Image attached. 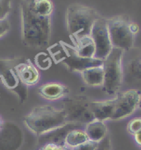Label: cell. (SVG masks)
Instances as JSON below:
<instances>
[{"instance_id": "9", "label": "cell", "mask_w": 141, "mask_h": 150, "mask_svg": "<svg viewBox=\"0 0 141 150\" xmlns=\"http://www.w3.org/2000/svg\"><path fill=\"white\" fill-rule=\"evenodd\" d=\"M90 35L96 46L95 58L104 60L113 49L106 18L100 17L95 21Z\"/></svg>"}, {"instance_id": "22", "label": "cell", "mask_w": 141, "mask_h": 150, "mask_svg": "<svg viewBox=\"0 0 141 150\" xmlns=\"http://www.w3.org/2000/svg\"><path fill=\"white\" fill-rule=\"evenodd\" d=\"M13 8V0H0V19L9 18Z\"/></svg>"}, {"instance_id": "25", "label": "cell", "mask_w": 141, "mask_h": 150, "mask_svg": "<svg viewBox=\"0 0 141 150\" xmlns=\"http://www.w3.org/2000/svg\"><path fill=\"white\" fill-rule=\"evenodd\" d=\"M96 150H113L111 140V136L109 134L106 135L104 139H102L101 142L98 143Z\"/></svg>"}, {"instance_id": "26", "label": "cell", "mask_w": 141, "mask_h": 150, "mask_svg": "<svg viewBox=\"0 0 141 150\" xmlns=\"http://www.w3.org/2000/svg\"><path fill=\"white\" fill-rule=\"evenodd\" d=\"M40 150H72L65 145L58 144L55 143H46L40 148Z\"/></svg>"}, {"instance_id": "16", "label": "cell", "mask_w": 141, "mask_h": 150, "mask_svg": "<svg viewBox=\"0 0 141 150\" xmlns=\"http://www.w3.org/2000/svg\"><path fill=\"white\" fill-rule=\"evenodd\" d=\"M84 130L89 140L96 143L101 142L108 134L106 121L94 119L84 126Z\"/></svg>"}, {"instance_id": "28", "label": "cell", "mask_w": 141, "mask_h": 150, "mask_svg": "<svg viewBox=\"0 0 141 150\" xmlns=\"http://www.w3.org/2000/svg\"><path fill=\"white\" fill-rule=\"evenodd\" d=\"M129 28H130V31L131 32V34L134 36H135L140 31V27L139 26V24L135 22H131V21H130V22H129Z\"/></svg>"}, {"instance_id": "19", "label": "cell", "mask_w": 141, "mask_h": 150, "mask_svg": "<svg viewBox=\"0 0 141 150\" xmlns=\"http://www.w3.org/2000/svg\"><path fill=\"white\" fill-rule=\"evenodd\" d=\"M32 9L40 17L52 18L55 11V4L52 0H34Z\"/></svg>"}, {"instance_id": "2", "label": "cell", "mask_w": 141, "mask_h": 150, "mask_svg": "<svg viewBox=\"0 0 141 150\" xmlns=\"http://www.w3.org/2000/svg\"><path fill=\"white\" fill-rule=\"evenodd\" d=\"M23 123L27 129L38 137H42L69 124L64 109L52 105H39L24 116Z\"/></svg>"}, {"instance_id": "15", "label": "cell", "mask_w": 141, "mask_h": 150, "mask_svg": "<svg viewBox=\"0 0 141 150\" xmlns=\"http://www.w3.org/2000/svg\"><path fill=\"white\" fill-rule=\"evenodd\" d=\"M81 79L85 85L90 88H102L104 83L103 65L90 67L80 73Z\"/></svg>"}, {"instance_id": "13", "label": "cell", "mask_w": 141, "mask_h": 150, "mask_svg": "<svg viewBox=\"0 0 141 150\" xmlns=\"http://www.w3.org/2000/svg\"><path fill=\"white\" fill-rule=\"evenodd\" d=\"M69 89L65 84L59 82H49L42 84L38 89L40 97L49 102L64 99L69 95Z\"/></svg>"}, {"instance_id": "18", "label": "cell", "mask_w": 141, "mask_h": 150, "mask_svg": "<svg viewBox=\"0 0 141 150\" xmlns=\"http://www.w3.org/2000/svg\"><path fill=\"white\" fill-rule=\"evenodd\" d=\"M88 140L89 139L84 129L74 128L70 129L67 133L66 136L64 138V144L68 148L73 149Z\"/></svg>"}, {"instance_id": "14", "label": "cell", "mask_w": 141, "mask_h": 150, "mask_svg": "<svg viewBox=\"0 0 141 150\" xmlns=\"http://www.w3.org/2000/svg\"><path fill=\"white\" fill-rule=\"evenodd\" d=\"M116 103V97L101 101H92L90 102V109L94 119L106 121L111 120L114 114Z\"/></svg>"}, {"instance_id": "24", "label": "cell", "mask_w": 141, "mask_h": 150, "mask_svg": "<svg viewBox=\"0 0 141 150\" xmlns=\"http://www.w3.org/2000/svg\"><path fill=\"white\" fill-rule=\"evenodd\" d=\"M11 29V22L9 18L0 19V38L6 35Z\"/></svg>"}, {"instance_id": "27", "label": "cell", "mask_w": 141, "mask_h": 150, "mask_svg": "<svg viewBox=\"0 0 141 150\" xmlns=\"http://www.w3.org/2000/svg\"><path fill=\"white\" fill-rule=\"evenodd\" d=\"M97 144H98V143L88 140V141L85 142L83 144L73 149L72 150H96Z\"/></svg>"}, {"instance_id": "17", "label": "cell", "mask_w": 141, "mask_h": 150, "mask_svg": "<svg viewBox=\"0 0 141 150\" xmlns=\"http://www.w3.org/2000/svg\"><path fill=\"white\" fill-rule=\"evenodd\" d=\"M77 54L84 58H95L96 46L91 35H85L79 39L72 40Z\"/></svg>"}, {"instance_id": "23", "label": "cell", "mask_w": 141, "mask_h": 150, "mask_svg": "<svg viewBox=\"0 0 141 150\" xmlns=\"http://www.w3.org/2000/svg\"><path fill=\"white\" fill-rule=\"evenodd\" d=\"M141 130V117H135L127 124V131L130 134L135 135Z\"/></svg>"}, {"instance_id": "12", "label": "cell", "mask_w": 141, "mask_h": 150, "mask_svg": "<svg viewBox=\"0 0 141 150\" xmlns=\"http://www.w3.org/2000/svg\"><path fill=\"white\" fill-rule=\"evenodd\" d=\"M15 71L21 83L27 88L34 87L40 82V71L29 59L21 56L15 66Z\"/></svg>"}, {"instance_id": "29", "label": "cell", "mask_w": 141, "mask_h": 150, "mask_svg": "<svg viewBox=\"0 0 141 150\" xmlns=\"http://www.w3.org/2000/svg\"><path fill=\"white\" fill-rule=\"evenodd\" d=\"M133 136H134V139H135V143H136L138 145L141 147V130L140 131H139L138 133H136V134H135V135H133Z\"/></svg>"}, {"instance_id": "30", "label": "cell", "mask_w": 141, "mask_h": 150, "mask_svg": "<svg viewBox=\"0 0 141 150\" xmlns=\"http://www.w3.org/2000/svg\"><path fill=\"white\" fill-rule=\"evenodd\" d=\"M138 109L141 110V95L140 97V99H139V102H138Z\"/></svg>"}, {"instance_id": "11", "label": "cell", "mask_w": 141, "mask_h": 150, "mask_svg": "<svg viewBox=\"0 0 141 150\" xmlns=\"http://www.w3.org/2000/svg\"><path fill=\"white\" fill-rule=\"evenodd\" d=\"M141 92L138 89H129L116 96V103L112 120H120L131 115L138 109Z\"/></svg>"}, {"instance_id": "31", "label": "cell", "mask_w": 141, "mask_h": 150, "mask_svg": "<svg viewBox=\"0 0 141 150\" xmlns=\"http://www.w3.org/2000/svg\"><path fill=\"white\" fill-rule=\"evenodd\" d=\"M3 123H4V120L2 119V117L0 116V130H1V128L3 126Z\"/></svg>"}, {"instance_id": "3", "label": "cell", "mask_w": 141, "mask_h": 150, "mask_svg": "<svg viewBox=\"0 0 141 150\" xmlns=\"http://www.w3.org/2000/svg\"><path fill=\"white\" fill-rule=\"evenodd\" d=\"M101 16L93 8L81 4H72L67 7L65 24L71 40L90 35L95 21Z\"/></svg>"}, {"instance_id": "4", "label": "cell", "mask_w": 141, "mask_h": 150, "mask_svg": "<svg viewBox=\"0 0 141 150\" xmlns=\"http://www.w3.org/2000/svg\"><path fill=\"white\" fill-rule=\"evenodd\" d=\"M123 50L113 47L103 60L104 83L102 88L109 95L117 94L123 83Z\"/></svg>"}, {"instance_id": "8", "label": "cell", "mask_w": 141, "mask_h": 150, "mask_svg": "<svg viewBox=\"0 0 141 150\" xmlns=\"http://www.w3.org/2000/svg\"><path fill=\"white\" fill-rule=\"evenodd\" d=\"M111 41L114 48L126 51L134 46L135 36L129 28L130 21L121 16L106 19Z\"/></svg>"}, {"instance_id": "1", "label": "cell", "mask_w": 141, "mask_h": 150, "mask_svg": "<svg viewBox=\"0 0 141 150\" xmlns=\"http://www.w3.org/2000/svg\"><path fill=\"white\" fill-rule=\"evenodd\" d=\"M34 0H22L19 4L21 39L29 48H47L52 35V18H43L32 9Z\"/></svg>"}, {"instance_id": "21", "label": "cell", "mask_w": 141, "mask_h": 150, "mask_svg": "<svg viewBox=\"0 0 141 150\" xmlns=\"http://www.w3.org/2000/svg\"><path fill=\"white\" fill-rule=\"evenodd\" d=\"M129 69L133 77L141 80V58H135L130 61Z\"/></svg>"}, {"instance_id": "6", "label": "cell", "mask_w": 141, "mask_h": 150, "mask_svg": "<svg viewBox=\"0 0 141 150\" xmlns=\"http://www.w3.org/2000/svg\"><path fill=\"white\" fill-rule=\"evenodd\" d=\"M91 100L84 95L67 96L64 100V106L69 123L84 125L94 120L90 109Z\"/></svg>"}, {"instance_id": "20", "label": "cell", "mask_w": 141, "mask_h": 150, "mask_svg": "<svg viewBox=\"0 0 141 150\" xmlns=\"http://www.w3.org/2000/svg\"><path fill=\"white\" fill-rule=\"evenodd\" d=\"M35 63L37 68L40 69H49L52 65V59L49 56V54L45 53H39L35 58Z\"/></svg>"}, {"instance_id": "7", "label": "cell", "mask_w": 141, "mask_h": 150, "mask_svg": "<svg viewBox=\"0 0 141 150\" xmlns=\"http://www.w3.org/2000/svg\"><path fill=\"white\" fill-rule=\"evenodd\" d=\"M21 57L0 58V81L6 88L13 93L23 103L27 99V88L22 85L15 71Z\"/></svg>"}, {"instance_id": "5", "label": "cell", "mask_w": 141, "mask_h": 150, "mask_svg": "<svg viewBox=\"0 0 141 150\" xmlns=\"http://www.w3.org/2000/svg\"><path fill=\"white\" fill-rule=\"evenodd\" d=\"M58 45L60 48H58L59 50L53 53L54 57L58 55L59 59H56V61L60 62L68 70L72 73L80 74L88 68L103 64V60L101 59L79 56L76 52L74 45L65 44L64 42Z\"/></svg>"}, {"instance_id": "10", "label": "cell", "mask_w": 141, "mask_h": 150, "mask_svg": "<svg viewBox=\"0 0 141 150\" xmlns=\"http://www.w3.org/2000/svg\"><path fill=\"white\" fill-rule=\"evenodd\" d=\"M25 141L22 129L11 120H4L0 130V150H20Z\"/></svg>"}]
</instances>
